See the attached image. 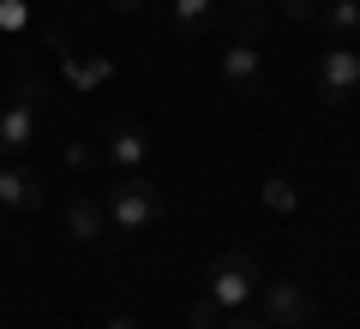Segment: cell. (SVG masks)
<instances>
[{"mask_svg": "<svg viewBox=\"0 0 360 329\" xmlns=\"http://www.w3.org/2000/svg\"><path fill=\"white\" fill-rule=\"evenodd\" d=\"M0 240H6V210H0Z\"/></svg>", "mask_w": 360, "mask_h": 329, "instance_id": "22", "label": "cell"}, {"mask_svg": "<svg viewBox=\"0 0 360 329\" xmlns=\"http://www.w3.org/2000/svg\"><path fill=\"white\" fill-rule=\"evenodd\" d=\"M258 198H264V210H276V215H295L300 210V186L288 174H270L264 186H258Z\"/></svg>", "mask_w": 360, "mask_h": 329, "instance_id": "13", "label": "cell"}, {"mask_svg": "<svg viewBox=\"0 0 360 329\" xmlns=\"http://www.w3.org/2000/svg\"><path fill=\"white\" fill-rule=\"evenodd\" d=\"M0 210L6 215H30V210H42V180L30 174V168H0Z\"/></svg>", "mask_w": 360, "mask_h": 329, "instance_id": "8", "label": "cell"}, {"mask_svg": "<svg viewBox=\"0 0 360 329\" xmlns=\"http://www.w3.org/2000/svg\"><path fill=\"white\" fill-rule=\"evenodd\" d=\"M186 323H193V329H222V305L205 293V300H198L193 311H186Z\"/></svg>", "mask_w": 360, "mask_h": 329, "instance_id": "15", "label": "cell"}, {"mask_svg": "<svg viewBox=\"0 0 360 329\" xmlns=\"http://www.w3.org/2000/svg\"><path fill=\"white\" fill-rule=\"evenodd\" d=\"M96 162H103V150H90V144H66V168H72V174H90Z\"/></svg>", "mask_w": 360, "mask_h": 329, "instance_id": "17", "label": "cell"}, {"mask_svg": "<svg viewBox=\"0 0 360 329\" xmlns=\"http://www.w3.org/2000/svg\"><path fill=\"white\" fill-rule=\"evenodd\" d=\"M144 156H150V132L139 126V120H127V126H115L108 132V144H103V162L108 168H144Z\"/></svg>", "mask_w": 360, "mask_h": 329, "instance_id": "9", "label": "cell"}, {"mask_svg": "<svg viewBox=\"0 0 360 329\" xmlns=\"http://www.w3.org/2000/svg\"><path fill=\"white\" fill-rule=\"evenodd\" d=\"M66 234H72L78 246H103V240H108V210H103V198H72V203H66Z\"/></svg>", "mask_w": 360, "mask_h": 329, "instance_id": "10", "label": "cell"}, {"mask_svg": "<svg viewBox=\"0 0 360 329\" xmlns=\"http://www.w3.org/2000/svg\"><path fill=\"white\" fill-rule=\"evenodd\" d=\"M264 25H270V0H234V6H229L234 42H258V36H264Z\"/></svg>", "mask_w": 360, "mask_h": 329, "instance_id": "12", "label": "cell"}, {"mask_svg": "<svg viewBox=\"0 0 360 329\" xmlns=\"http://www.w3.org/2000/svg\"><path fill=\"white\" fill-rule=\"evenodd\" d=\"M103 329H144V323H139V317H108Z\"/></svg>", "mask_w": 360, "mask_h": 329, "instance_id": "20", "label": "cell"}, {"mask_svg": "<svg viewBox=\"0 0 360 329\" xmlns=\"http://www.w3.org/2000/svg\"><path fill=\"white\" fill-rule=\"evenodd\" d=\"M312 90H319L324 108H342V102L360 90V48H324L319 72H312Z\"/></svg>", "mask_w": 360, "mask_h": 329, "instance_id": "5", "label": "cell"}, {"mask_svg": "<svg viewBox=\"0 0 360 329\" xmlns=\"http://www.w3.org/2000/svg\"><path fill=\"white\" fill-rule=\"evenodd\" d=\"M258 305H264L258 317H264L270 329H307L312 317H319V300H312L300 281H264V288H258Z\"/></svg>", "mask_w": 360, "mask_h": 329, "instance_id": "4", "label": "cell"}, {"mask_svg": "<svg viewBox=\"0 0 360 329\" xmlns=\"http://www.w3.org/2000/svg\"><path fill=\"white\" fill-rule=\"evenodd\" d=\"M222 90L240 96V102L264 96V60H258L252 42H229V48H222Z\"/></svg>", "mask_w": 360, "mask_h": 329, "instance_id": "6", "label": "cell"}, {"mask_svg": "<svg viewBox=\"0 0 360 329\" xmlns=\"http://www.w3.org/2000/svg\"><path fill=\"white\" fill-rule=\"evenodd\" d=\"M54 48H60V78H66L72 96H90L96 84L115 78V54H78V48H66L60 36H54Z\"/></svg>", "mask_w": 360, "mask_h": 329, "instance_id": "7", "label": "cell"}, {"mask_svg": "<svg viewBox=\"0 0 360 329\" xmlns=\"http://www.w3.org/2000/svg\"><path fill=\"white\" fill-rule=\"evenodd\" d=\"M42 96H49V84H42L37 72H25V78L13 84V96H6V108H0V156H25L30 144H37Z\"/></svg>", "mask_w": 360, "mask_h": 329, "instance_id": "2", "label": "cell"}, {"mask_svg": "<svg viewBox=\"0 0 360 329\" xmlns=\"http://www.w3.org/2000/svg\"><path fill=\"white\" fill-rule=\"evenodd\" d=\"M30 25V0H0V30H25Z\"/></svg>", "mask_w": 360, "mask_h": 329, "instance_id": "16", "label": "cell"}, {"mask_svg": "<svg viewBox=\"0 0 360 329\" xmlns=\"http://www.w3.org/2000/svg\"><path fill=\"white\" fill-rule=\"evenodd\" d=\"M324 30L354 36V30H360V0H330V6H324Z\"/></svg>", "mask_w": 360, "mask_h": 329, "instance_id": "14", "label": "cell"}, {"mask_svg": "<svg viewBox=\"0 0 360 329\" xmlns=\"http://www.w3.org/2000/svg\"><path fill=\"white\" fill-rule=\"evenodd\" d=\"M222 329H270V323L252 317V311H222Z\"/></svg>", "mask_w": 360, "mask_h": 329, "instance_id": "19", "label": "cell"}, {"mask_svg": "<svg viewBox=\"0 0 360 329\" xmlns=\"http://www.w3.org/2000/svg\"><path fill=\"white\" fill-rule=\"evenodd\" d=\"M103 210H108V228H115L120 240H139L156 215H162V192H156V180H144L139 168H132V174L103 198Z\"/></svg>", "mask_w": 360, "mask_h": 329, "instance_id": "1", "label": "cell"}, {"mask_svg": "<svg viewBox=\"0 0 360 329\" xmlns=\"http://www.w3.org/2000/svg\"><path fill=\"white\" fill-rule=\"evenodd\" d=\"M258 288H264V276H258V257L240 252V246H234V252H222L217 264H210V276H205V293L222 305V311H246Z\"/></svg>", "mask_w": 360, "mask_h": 329, "instance_id": "3", "label": "cell"}, {"mask_svg": "<svg viewBox=\"0 0 360 329\" xmlns=\"http://www.w3.org/2000/svg\"><path fill=\"white\" fill-rule=\"evenodd\" d=\"M210 25H217V0H168V30L180 42H198Z\"/></svg>", "mask_w": 360, "mask_h": 329, "instance_id": "11", "label": "cell"}, {"mask_svg": "<svg viewBox=\"0 0 360 329\" xmlns=\"http://www.w3.org/2000/svg\"><path fill=\"white\" fill-rule=\"evenodd\" d=\"M108 6H115V13H139L144 0H108Z\"/></svg>", "mask_w": 360, "mask_h": 329, "instance_id": "21", "label": "cell"}, {"mask_svg": "<svg viewBox=\"0 0 360 329\" xmlns=\"http://www.w3.org/2000/svg\"><path fill=\"white\" fill-rule=\"evenodd\" d=\"M270 6H276L283 18H312L319 13V0H270Z\"/></svg>", "mask_w": 360, "mask_h": 329, "instance_id": "18", "label": "cell"}]
</instances>
